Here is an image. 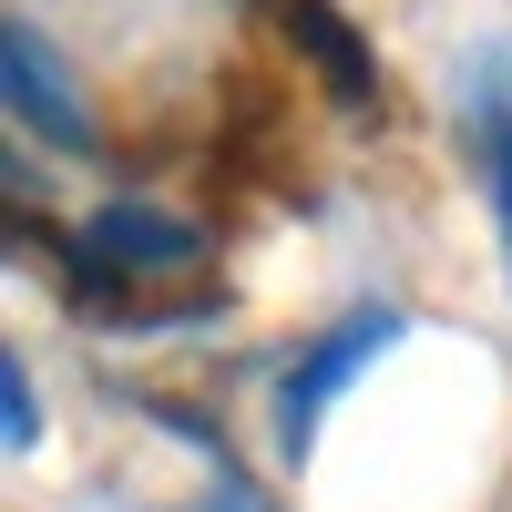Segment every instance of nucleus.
I'll use <instances>...</instances> for the list:
<instances>
[{
	"mask_svg": "<svg viewBox=\"0 0 512 512\" xmlns=\"http://www.w3.org/2000/svg\"><path fill=\"white\" fill-rule=\"evenodd\" d=\"M205 256H216V246H205V226L154 216V205H103L82 236L52 246V267H62L72 308L93 318V328H123V318H154L144 287H195Z\"/></svg>",
	"mask_w": 512,
	"mask_h": 512,
	"instance_id": "obj_1",
	"label": "nucleus"
},
{
	"mask_svg": "<svg viewBox=\"0 0 512 512\" xmlns=\"http://www.w3.org/2000/svg\"><path fill=\"white\" fill-rule=\"evenodd\" d=\"M0 93H11V123H21L31 144H52V154H93V144H103V134H93V103L72 93L62 52H52L31 21L0 31Z\"/></svg>",
	"mask_w": 512,
	"mask_h": 512,
	"instance_id": "obj_2",
	"label": "nucleus"
},
{
	"mask_svg": "<svg viewBox=\"0 0 512 512\" xmlns=\"http://www.w3.org/2000/svg\"><path fill=\"white\" fill-rule=\"evenodd\" d=\"M390 338H400V308H359V318H338L318 349L287 369V390H277V441H287V461H308L318 410L338 400V379H349V369H369L379 349H390Z\"/></svg>",
	"mask_w": 512,
	"mask_h": 512,
	"instance_id": "obj_3",
	"label": "nucleus"
},
{
	"mask_svg": "<svg viewBox=\"0 0 512 512\" xmlns=\"http://www.w3.org/2000/svg\"><path fill=\"white\" fill-rule=\"evenodd\" d=\"M277 21H287L297 41H308V62H318V82H328L338 103H369V93H379V72H369V52H359V31L338 21L328 0H287Z\"/></svg>",
	"mask_w": 512,
	"mask_h": 512,
	"instance_id": "obj_4",
	"label": "nucleus"
},
{
	"mask_svg": "<svg viewBox=\"0 0 512 512\" xmlns=\"http://www.w3.org/2000/svg\"><path fill=\"white\" fill-rule=\"evenodd\" d=\"M0 431H11V451H31V431H41V420H31V369H21V359H0Z\"/></svg>",
	"mask_w": 512,
	"mask_h": 512,
	"instance_id": "obj_5",
	"label": "nucleus"
},
{
	"mask_svg": "<svg viewBox=\"0 0 512 512\" xmlns=\"http://www.w3.org/2000/svg\"><path fill=\"white\" fill-rule=\"evenodd\" d=\"M185 512H277V502L256 492V482H236V472H216V482H205V502H185Z\"/></svg>",
	"mask_w": 512,
	"mask_h": 512,
	"instance_id": "obj_6",
	"label": "nucleus"
},
{
	"mask_svg": "<svg viewBox=\"0 0 512 512\" xmlns=\"http://www.w3.org/2000/svg\"><path fill=\"white\" fill-rule=\"evenodd\" d=\"M277 11H287V0H277Z\"/></svg>",
	"mask_w": 512,
	"mask_h": 512,
	"instance_id": "obj_7",
	"label": "nucleus"
}]
</instances>
